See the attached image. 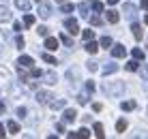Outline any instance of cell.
Listing matches in <instances>:
<instances>
[{
    "mask_svg": "<svg viewBox=\"0 0 148 139\" xmlns=\"http://www.w3.org/2000/svg\"><path fill=\"white\" fill-rule=\"evenodd\" d=\"M64 26H67L69 34H77L79 32V24H77V19H75V17H69L67 22H64Z\"/></svg>",
    "mask_w": 148,
    "mask_h": 139,
    "instance_id": "obj_1",
    "label": "cell"
},
{
    "mask_svg": "<svg viewBox=\"0 0 148 139\" xmlns=\"http://www.w3.org/2000/svg\"><path fill=\"white\" fill-rule=\"evenodd\" d=\"M17 64L19 66H26V69H32V64H34V60L30 58V56H19V60H17Z\"/></svg>",
    "mask_w": 148,
    "mask_h": 139,
    "instance_id": "obj_2",
    "label": "cell"
},
{
    "mask_svg": "<svg viewBox=\"0 0 148 139\" xmlns=\"http://www.w3.org/2000/svg\"><path fill=\"white\" fill-rule=\"evenodd\" d=\"M112 56H114V58H125V56H127V49L125 47H122V45H116V47L114 49H112Z\"/></svg>",
    "mask_w": 148,
    "mask_h": 139,
    "instance_id": "obj_3",
    "label": "cell"
},
{
    "mask_svg": "<svg viewBox=\"0 0 148 139\" xmlns=\"http://www.w3.org/2000/svg\"><path fill=\"white\" fill-rule=\"evenodd\" d=\"M45 47H47V51H54V49H58V39H54V37H47V39H45Z\"/></svg>",
    "mask_w": 148,
    "mask_h": 139,
    "instance_id": "obj_4",
    "label": "cell"
},
{
    "mask_svg": "<svg viewBox=\"0 0 148 139\" xmlns=\"http://www.w3.org/2000/svg\"><path fill=\"white\" fill-rule=\"evenodd\" d=\"M11 19H13L11 11H9L7 7H0V22H11Z\"/></svg>",
    "mask_w": 148,
    "mask_h": 139,
    "instance_id": "obj_5",
    "label": "cell"
},
{
    "mask_svg": "<svg viewBox=\"0 0 148 139\" xmlns=\"http://www.w3.org/2000/svg\"><path fill=\"white\" fill-rule=\"evenodd\" d=\"M105 90H108V94H120L122 92V84H116V86L105 84Z\"/></svg>",
    "mask_w": 148,
    "mask_h": 139,
    "instance_id": "obj_6",
    "label": "cell"
},
{
    "mask_svg": "<svg viewBox=\"0 0 148 139\" xmlns=\"http://www.w3.org/2000/svg\"><path fill=\"white\" fill-rule=\"evenodd\" d=\"M37 101L39 103H49V101H52V94L45 92V90H41V92H37Z\"/></svg>",
    "mask_w": 148,
    "mask_h": 139,
    "instance_id": "obj_7",
    "label": "cell"
},
{
    "mask_svg": "<svg viewBox=\"0 0 148 139\" xmlns=\"http://www.w3.org/2000/svg\"><path fill=\"white\" fill-rule=\"evenodd\" d=\"M131 30H133V37H135L137 41H142V37H144V30H142V26H140V24H133V26H131Z\"/></svg>",
    "mask_w": 148,
    "mask_h": 139,
    "instance_id": "obj_8",
    "label": "cell"
},
{
    "mask_svg": "<svg viewBox=\"0 0 148 139\" xmlns=\"http://www.w3.org/2000/svg\"><path fill=\"white\" fill-rule=\"evenodd\" d=\"M86 51H88V54H97V51H99V43H95V41L90 39L88 43H86Z\"/></svg>",
    "mask_w": 148,
    "mask_h": 139,
    "instance_id": "obj_9",
    "label": "cell"
},
{
    "mask_svg": "<svg viewBox=\"0 0 148 139\" xmlns=\"http://www.w3.org/2000/svg\"><path fill=\"white\" fill-rule=\"evenodd\" d=\"M15 7L22 11H30V0H15Z\"/></svg>",
    "mask_w": 148,
    "mask_h": 139,
    "instance_id": "obj_10",
    "label": "cell"
},
{
    "mask_svg": "<svg viewBox=\"0 0 148 139\" xmlns=\"http://www.w3.org/2000/svg\"><path fill=\"white\" fill-rule=\"evenodd\" d=\"M105 19H108L110 24H116V22L120 19V15L116 13V11H108V15H105Z\"/></svg>",
    "mask_w": 148,
    "mask_h": 139,
    "instance_id": "obj_11",
    "label": "cell"
},
{
    "mask_svg": "<svg viewBox=\"0 0 148 139\" xmlns=\"http://www.w3.org/2000/svg\"><path fill=\"white\" fill-rule=\"evenodd\" d=\"M127 124H129V122H127L125 118L118 120V122H116V133H125V131H127Z\"/></svg>",
    "mask_w": 148,
    "mask_h": 139,
    "instance_id": "obj_12",
    "label": "cell"
},
{
    "mask_svg": "<svg viewBox=\"0 0 148 139\" xmlns=\"http://www.w3.org/2000/svg\"><path fill=\"white\" fill-rule=\"evenodd\" d=\"M75 118H77V114H75V109H67V111H64V120H67V122H73Z\"/></svg>",
    "mask_w": 148,
    "mask_h": 139,
    "instance_id": "obj_13",
    "label": "cell"
},
{
    "mask_svg": "<svg viewBox=\"0 0 148 139\" xmlns=\"http://www.w3.org/2000/svg\"><path fill=\"white\" fill-rule=\"evenodd\" d=\"M95 135L99 137V139H103V137H105V133H103V124H99V122L95 124Z\"/></svg>",
    "mask_w": 148,
    "mask_h": 139,
    "instance_id": "obj_14",
    "label": "cell"
},
{
    "mask_svg": "<svg viewBox=\"0 0 148 139\" xmlns=\"http://www.w3.org/2000/svg\"><path fill=\"white\" fill-rule=\"evenodd\" d=\"M7 128H9V133H13V135H15V133H19V124H17V122H9V124H7Z\"/></svg>",
    "mask_w": 148,
    "mask_h": 139,
    "instance_id": "obj_15",
    "label": "cell"
},
{
    "mask_svg": "<svg viewBox=\"0 0 148 139\" xmlns=\"http://www.w3.org/2000/svg\"><path fill=\"white\" fill-rule=\"evenodd\" d=\"M122 109L125 111H133L135 109V101H125L122 103Z\"/></svg>",
    "mask_w": 148,
    "mask_h": 139,
    "instance_id": "obj_16",
    "label": "cell"
},
{
    "mask_svg": "<svg viewBox=\"0 0 148 139\" xmlns=\"http://www.w3.org/2000/svg\"><path fill=\"white\" fill-rule=\"evenodd\" d=\"M82 39H84V41L95 39V30H84V32H82Z\"/></svg>",
    "mask_w": 148,
    "mask_h": 139,
    "instance_id": "obj_17",
    "label": "cell"
},
{
    "mask_svg": "<svg viewBox=\"0 0 148 139\" xmlns=\"http://www.w3.org/2000/svg\"><path fill=\"white\" fill-rule=\"evenodd\" d=\"M140 69V62H137V60H131L129 64H127V71H131V73H133V71H137Z\"/></svg>",
    "mask_w": 148,
    "mask_h": 139,
    "instance_id": "obj_18",
    "label": "cell"
},
{
    "mask_svg": "<svg viewBox=\"0 0 148 139\" xmlns=\"http://www.w3.org/2000/svg\"><path fill=\"white\" fill-rule=\"evenodd\" d=\"M60 41H62V43L67 45V47H71V45H73V41H71V37H69V34H64V32L60 34Z\"/></svg>",
    "mask_w": 148,
    "mask_h": 139,
    "instance_id": "obj_19",
    "label": "cell"
},
{
    "mask_svg": "<svg viewBox=\"0 0 148 139\" xmlns=\"http://www.w3.org/2000/svg\"><path fill=\"white\" fill-rule=\"evenodd\" d=\"M131 54H133V58H135V60H144V51H142V49H137V47H135L133 51H131Z\"/></svg>",
    "mask_w": 148,
    "mask_h": 139,
    "instance_id": "obj_20",
    "label": "cell"
},
{
    "mask_svg": "<svg viewBox=\"0 0 148 139\" xmlns=\"http://www.w3.org/2000/svg\"><path fill=\"white\" fill-rule=\"evenodd\" d=\"M49 13H52V9H49V4H47V7H45V4H43V7H41V17H49Z\"/></svg>",
    "mask_w": 148,
    "mask_h": 139,
    "instance_id": "obj_21",
    "label": "cell"
},
{
    "mask_svg": "<svg viewBox=\"0 0 148 139\" xmlns=\"http://www.w3.org/2000/svg\"><path fill=\"white\" fill-rule=\"evenodd\" d=\"M116 69H118L116 64H108V66H103V73H105V75H110V73H114Z\"/></svg>",
    "mask_w": 148,
    "mask_h": 139,
    "instance_id": "obj_22",
    "label": "cell"
},
{
    "mask_svg": "<svg viewBox=\"0 0 148 139\" xmlns=\"http://www.w3.org/2000/svg\"><path fill=\"white\" fill-rule=\"evenodd\" d=\"M24 24H26L28 28H30V26H34V15H26V17H24Z\"/></svg>",
    "mask_w": 148,
    "mask_h": 139,
    "instance_id": "obj_23",
    "label": "cell"
},
{
    "mask_svg": "<svg viewBox=\"0 0 148 139\" xmlns=\"http://www.w3.org/2000/svg\"><path fill=\"white\" fill-rule=\"evenodd\" d=\"M43 60L47 64H56V58H54V56H49V54H43Z\"/></svg>",
    "mask_w": 148,
    "mask_h": 139,
    "instance_id": "obj_24",
    "label": "cell"
},
{
    "mask_svg": "<svg viewBox=\"0 0 148 139\" xmlns=\"http://www.w3.org/2000/svg\"><path fill=\"white\" fill-rule=\"evenodd\" d=\"M86 66H88V71H92V73H95L97 69H99V66H97V62H95V60H88V62H86Z\"/></svg>",
    "mask_w": 148,
    "mask_h": 139,
    "instance_id": "obj_25",
    "label": "cell"
},
{
    "mask_svg": "<svg viewBox=\"0 0 148 139\" xmlns=\"http://www.w3.org/2000/svg\"><path fill=\"white\" fill-rule=\"evenodd\" d=\"M92 9H95V11H103V2H99V0H95V2H92Z\"/></svg>",
    "mask_w": 148,
    "mask_h": 139,
    "instance_id": "obj_26",
    "label": "cell"
},
{
    "mask_svg": "<svg viewBox=\"0 0 148 139\" xmlns=\"http://www.w3.org/2000/svg\"><path fill=\"white\" fill-rule=\"evenodd\" d=\"M110 45H112V39H110V37H103V39H101V47H110Z\"/></svg>",
    "mask_w": 148,
    "mask_h": 139,
    "instance_id": "obj_27",
    "label": "cell"
},
{
    "mask_svg": "<svg viewBox=\"0 0 148 139\" xmlns=\"http://www.w3.org/2000/svg\"><path fill=\"white\" fill-rule=\"evenodd\" d=\"M45 81H47V84H56V75L54 73H47V75H45Z\"/></svg>",
    "mask_w": 148,
    "mask_h": 139,
    "instance_id": "obj_28",
    "label": "cell"
},
{
    "mask_svg": "<svg viewBox=\"0 0 148 139\" xmlns=\"http://www.w3.org/2000/svg\"><path fill=\"white\" fill-rule=\"evenodd\" d=\"M90 24L92 26H101V17L99 15H92V17H90Z\"/></svg>",
    "mask_w": 148,
    "mask_h": 139,
    "instance_id": "obj_29",
    "label": "cell"
},
{
    "mask_svg": "<svg viewBox=\"0 0 148 139\" xmlns=\"http://www.w3.org/2000/svg\"><path fill=\"white\" fill-rule=\"evenodd\" d=\"M37 32L41 34V37H47V26H39V28H37Z\"/></svg>",
    "mask_w": 148,
    "mask_h": 139,
    "instance_id": "obj_30",
    "label": "cell"
},
{
    "mask_svg": "<svg viewBox=\"0 0 148 139\" xmlns=\"http://www.w3.org/2000/svg\"><path fill=\"white\" fill-rule=\"evenodd\" d=\"M69 11H73V4H69V2H62V13H69Z\"/></svg>",
    "mask_w": 148,
    "mask_h": 139,
    "instance_id": "obj_31",
    "label": "cell"
},
{
    "mask_svg": "<svg viewBox=\"0 0 148 139\" xmlns=\"http://www.w3.org/2000/svg\"><path fill=\"white\" fill-rule=\"evenodd\" d=\"M52 107H54V109H60V107H64V101H54Z\"/></svg>",
    "mask_w": 148,
    "mask_h": 139,
    "instance_id": "obj_32",
    "label": "cell"
},
{
    "mask_svg": "<svg viewBox=\"0 0 148 139\" xmlns=\"http://www.w3.org/2000/svg\"><path fill=\"white\" fill-rule=\"evenodd\" d=\"M15 43H17V49H22L24 47V37H17V39H15Z\"/></svg>",
    "mask_w": 148,
    "mask_h": 139,
    "instance_id": "obj_33",
    "label": "cell"
},
{
    "mask_svg": "<svg viewBox=\"0 0 148 139\" xmlns=\"http://www.w3.org/2000/svg\"><path fill=\"white\" fill-rule=\"evenodd\" d=\"M86 88H88V92H95V84L92 81H86Z\"/></svg>",
    "mask_w": 148,
    "mask_h": 139,
    "instance_id": "obj_34",
    "label": "cell"
},
{
    "mask_svg": "<svg viewBox=\"0 0 148 139\" xmlns=\"http://www.w3.org/2000/svg\"><path fill=\"white\" fill-rule=\"evenodd\" d=\"M92 109L95 111H101V109H103V105H101V103H92Z\"/></svg>",
    "mask_w": 148,
    "mask_h": 139,
    "instance_id": "obj_35",
    "label": "cell"
},
{
    "mask_svg": "<svg viewBox=\"0 0 148 139\" xmlns=\"http://www.w3.org/2000/svg\"><path fill=\"white\" fill-rule=\"evenodd\" d=\"M142 77H144V79H148V66H142Z\"/></svg>",
    "mask_w": 148,
    "mask_h": 139,
    "instance_id": "obj_36",
    "label": "cell"
},
{
    "mask_svg": "<svg viewBox=\"0 0 148 139\" xmlns=\"http://www.w3.org/2000/svg\"><path fill=\"white\" fill-rule=\"evenodd\" d=\"M17 116L24 118V116H26V109H24V107H19V109H17Z\"/></svg>",
    "mask_w": 148,
    "mask_h": 139,
    "instance_id": "obj_37",
    "label": "cell"
},
{
    "mask_svg": "<svg viewBox=\"0 0 148 139\" xmlns=\"http://www.w3.org/2000/svg\"><path fill=\"white\" fill-rule=\"evenodd\" d=\"M77 133H79V137H88V135H90V133L86 131V128H82V131H77Z\"/></svg>",
    "mask_w": 148,
    "mask_h": 139,
    "instance_id": "obj_38",
    "label": "cell"
},
{
    "mask_svg": "<svg viewBox=\"0 0 148 139\" xmlns=\"http://www.w3.org/2000/svg\"><path fill=\"white\" fill-rule=\"evenodd\" d=\"M32 77H41V69H32Z\"/></svg>",
    "mask_w": 148,
    "mask_h": 139,
    "instance_id": "obj_39",
    "label": "cell"
},
{
    "mask_svg": "<svg viewBox=\"0 0 148 139\" xmlns=\"http://www.w3.org/2000/svg\"><path fill=\"white\" fill-rule=\"evenodd\" d=\"M56 131H58V133H64V124H56Z\"/></svg>",
    "mask_w": 148,
    "mask_h": 139,
    "instance_id": "obj_40",
    "label": "cell"
},
{
    "mask_svg": "<svg viewBox=\"0 0 148 139\" xmlns=\"http://www.w3.org/2000/svg\"><path fill=\"white\" fill-rule=\"evenodd\" d=\"M4 135H7V133H4V126L0 124V137H4Z\"/></svg>",
    "mask_w": 148,
    "mask_h": 139,
    "instance_id": "obj_41",
    "label": "cell"
},
{
    "mask_svg": "<svg viewBox=\"0 0 148 139\" xmlns=\"http://www.w3.org/2000/svg\"><path fill=\"white\" fill-rule=\"evenodd\" d=\"M142 9H148V0H142Z\"/></svg>",
    "mask_w": 148,
    "mask_h": 139,
    "instance_id": "obj_42",
    "label": "cell"
},
{
    "mask_svg": "<svg viewBox=\"0 0 148 139\" xmlns=\"http://www.w3.org/2000/svg\"><path fill=\"white\" fill-rule=\"evenodd\" d=\"M0 114H4V103L0 101Z\"/></svg>",
    "mask_w": 148,
    "mask_h": 139,
    "instance_id": "obj_43",
    "label": "cell"
},
{
    "mask_svg": "<svg viewBox=\"0 0 148 139\" xmlns=\"http://www.w3.org/2000/svg\"><path fill=\"white\" fill-rule=\"evenodd\" d=\"M116 2H118V0H108V4H110V7H114Z\"/></svg>",
    "mask_w": 148,
    "mask_h": 139,
    "instance_id": "obj_44",
    "label": "cell"
},
{
    "mask_svg": "<svg viewBox=\"0 0 148 139\" xmlns=\"http://www.w3.org/2000/svg\"><path fill=\"white\" fill-rule=\"evenodd\" d=\"M144 24H146V26H148V15H146V17H144Z\"/></svg>",
    "mask_w": 148,
    "mask_h": 139,
    "instance_id": "obj_45",
    "label": "cell"
},
{
    "mask_svg": "<svg viewBox=\"0 0 148 139\" xmlns=\"http://www.w3.org/2000/svg\"><path fill=\"white\" fill-rule=\"evenodd\" d=\"M56 2H67V0H56Z\"/></svg>",
    "mask_w": 148,
    "mask_h": 139,
    "instance_id": "obj_46",
    "label": "cell"
},
{
    "mask_svg": "<svg viewBox=\"0 0 148 139\" xmlns=\"http://www.w3.org/2000/svg\"><path fill=\"white\" fill-rule=\"evenodd\" d=\"M37 2H41V0H37Z\"/></svg>",
    "mask_w": 148,
    "mask_h": 139,
    "instance_id": "obj_47",
    "label": "cell"
}]
</instances>
